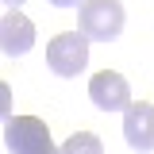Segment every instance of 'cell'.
<instances>
[{"instance_id":"obj_1","label":"cell","mask_w":154,"mask_h":154,"mask_svg":"<svg viewBox=\"0 0 154 154\" xmlns=\"http://www.w3.org/2000/svg\"><path fill=\"white\" fill-rule=\"evenodd\" d=\"M123 19H127V12L119 0H85L77 12V27L93 42H112L123 31Z\"/></svg>"},{"instance_id":"obj_2","label":"cell","mask_w":154,"mask_h":154,"mask_svg":"<svg viewBox=\"0 0 154 154\" xmlns=\"http://www.w3.org/2000/svg\"><path fill=\"white\" fill-rule=\"evenodd\" d=\"M4 143L12 154H58L50 127L38 116H8L4 123Z\"/></svg>"},{"instance_id":"obj_3","label":"cell","mask_w":154,"mask_h":154,"mask_svg":"<svg viewBox=\"0 0 154 154\" xmlns=\"http://www.w3.org/2000/svg\"><path fill=\"white\" fill-rule=\"evenodd\" d=\"M46 66L58 77H77L89 66V38L81 31H62L46 42Z\"/></svg>"},{"instance_id":"obj_4","label":"cell","mask_w":154,"mask_h":154,"mask_svg":"<svg viewBox=\"0 0 154 154\" xmlns=\"http://www.w3.org/2000/svg\"><path fill=\"white\" fill-rule=\"evenodd\" d=\"M89 96H93V104L100 112H123L131 104V85H127V77L116 73V69H100L89 81Z\"/></svg>"},{"instance_id":"obj_5","label":"cell","mask_w":154,"mask_h":154,"mask_svg":"<svg viewBox=\"0 0 154 154\" xmlns=\"http://www.w3.org/2000/svg\"><path fill=\"white\" fill-rule=\"evenodd\" d=\"M31 46H35V23L19 8H8L0 16V50L8 58H23Z\"/></svg>"},{"instance_id":"obj_6","label":"cell","mask_w":154,"mask_h":154,"mask_svg":"<svg viewBox=\"0 0 154 154\" xmlns=\"http://www.w3.org/2000/svg\"><path fill=\"white\" fill-rule=\"evenodd\" d=\"M123 139L131 150H154V104L131 100L123 108Z\"/></svg>"},{"instance_id":"obj_7","label":"cell","mask_w":154,"mask_h":154,"mask_svg":"<svg viewBox=\"0 0 154 154\" xmlns=\"http://www.w3.org/2000/svg\"><path fill=\"white\" fill-rule=\"evenodd\" d=\"M58 154H104V143H100L93 131H77V135H69V139L62 143Z\"/></svg>"},{"instance_id":"obj_8","label":"cell","mask_w":154,"mask_h":154,"mask_svg":"<svg viewBox=\"0 0 154 154\" xmlns=\"http://www.w3.org/2000/svg\"><path fill=\"white\" fill-rule=\"evenodd\" d=\"M12 116V89H8V81H0V119H8Z\"/></svg>"},{"instance_id":"obj_9","label":"cell","mask_w":154,"mask_h":154,"mask_svg":"<svg viewBox=\"0 0 154 154\" xmlns=\"http://www.w3.org/2000/svg\"><path fill=\"white\" fill-rule=\"evenodd\" d=\"M50 4H54V8H81L85 0H50Z\"/></svg>"},{"instance_id":"obj_10","label":"cell","mask_w":154,"mask_h":154,"mask_svg":"<svg viewBox=\"0 0 154 154\" xmlns=\"http://www.w3.org/2000/svg\"><path fill=\"white\" fill-rule=\"evenodd\" d=\"M0 4H8V8H19V4H27V0H0Z\"/></svg>"}]
</instances>
